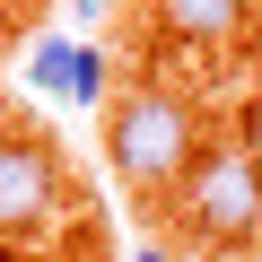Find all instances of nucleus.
<instances>
[{
	"instance_id": "1",
	"label": "nucleus",
	"mask_w": 262,
	"mask_h": 262,
	"mask_svg": "<svg viewBox=\"0 0 262 262\" xmlns=\"http://www.w3.org/2000/svg\"><path fill=\"white\" fill-rule=\"evenodd\" d=\"M192 158H201V114H192V96L140 79V88H122V96L105 105V166L122 175L131 201H166Z\"/></svg>"
},
{
	"instance_id": "2",
	"label": "nucleus",
	"mask_w": 262,
	"mask_h": 262,
	"mask_svg": "<svg viewBox=\"0 0 262 262\" xmlns=\"http://www.w3.org/2000/svg\"><path fill=\"white\" fill-rule=\"evenodd\" d=\"M166 219H175V236H192V245L245 253V245L262 236V166H253L236 140H201V158H192L184 184L166 192Z\"/></svg>"
},
{
	"instance_id": "3",
	"label": "nucleus",
	"mask_w": 262,
	"mask_h": 262,
	"mask_svg": "<svg viewBox=\"0 0 262 262\" xmlns=\"http://www.w3.org/2000/svg\"><path fill=\"white\" fill-rule=\"evenodd\" d=\"M70 201V166L35 131H0V236H35Z\"/></svg>"
},
{
	"instance_id": "4",
	"label": "nucleus",
	"mask_w": 262,
	"mask_h": 262,
	"mask_svg": "<svg viewBox=\"0 0 262 262\" xmlns=\"http://www.w3.org/2000/svg\"><path fill=\"white\" fill-rule=\"evenodd\" d=\"M149 27L184 53H227L253 27V0H149Z\"/></svg>"
},
{
	"instance_id": "5",
	"label": "nucleus",
	"mask_w": 262,
	"mask_h": 262,
	"mask_svg": "<svg viewBox=\"0 0 262 262\" xmlns=\"http://www.w3.org/2000/svg\"><path fill=\"white\" fill-rule=\"evenodd\" d=\"M105 79H114V70H105V44H79V35H70V61H61V96H70V105H105Z\"/></svg>"
},
{
	"instance_id": "6",
	"label": "nucleus",
	"mask_w": 262,
	"mask_h": 262,
	"mask_svg": "<svg viewBox=\"0 0 262 262\" xmlns=\"http://www.w3.org/2000/svg\"><path fill=\"white\" fill-rule=\"evenodd\" d=\"M227 140H236V149H245V158L262 166V88H253V96L236 105V131H227Z\"/></svg>"
},
{
	"instance_id": "7",
	"label": "nucleus",
	"mask_w": 262,
	"mask_h": 262,
	"mask_svg": "<svg viewBox=\"0 0 262 262\" xmlns=\"http://www.w3.org/2000/svg\"><path fill=\"white\" fill-rule=\"evenodd\" d=\"M131 262H175V245H131Z\"/></svg>"
},
{
	"instance_id": "8",
	"label": "nucleus",
	"mask_w": 262,
	"mask_h": 262,
	"mask_svg": "<svg viewBox=\"0 0 262 262\" xmlns=\"http://www.w3.org/2000/svg\"><path fill=\"white\" fill-rule=\"evenodd\" d=\"M27 262H96V253H79V245H61V253H27Z\"/></svg>"
},
{
	"instance_id": "9",
	"label": "nucleus",
	"mask_w": 262,
	"mask_h": 262,
	"mask_svg": "<svg viewBox=\"0 0 262 262\" xmlns=\"http://www.w3.org/2000/svg\"><path fill=\"white\" fill-rule=\"evenodd\" d=\"M70 9H79V18H105V0H70Z\"/></svg>"
}]
</instances>
